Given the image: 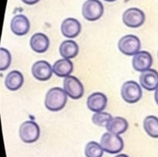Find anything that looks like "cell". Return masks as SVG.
<instances>
[{
	"label": "cell",
	"mask_w": 158,
	"mask_h": 157,
	"mask_svg": "<svg viewBox=\"0 0 158 157\" xmlns=\"http://www.w3.org/2000/svg\"><path fill=\"white\" fill-rule=\"evenodd\" d=\"M52 68L48 62L40 60L32 65V74L34 78L40 81H47L52 77Z\"/></svg>",
	"instance_id": "obj_9"
},
{
	"label": "cell",
	"mask_w": 158,
	"mask_h": 157,
	"mask_svg": "<svg viewBox=\"0 0 158 157\" xmlns=\"http://www.w3.org/2000/svg\"><path fill=\"white\" fill-rule=\"evenodd\" d=\"M12 62V56L9 51L5 48L0 49V70L4 71L9 67Z\"/></svg>",
	"instance_id": "obj_23"
},
{
	"label": "cell",
	"mask_w": 158,
	"mask_h": 157,
	"mask_svg": "<svg viewBox=\"0 0 158 157\" xmlns=\"http://www.w3.org/2000/svg\"><path fill=\"white\" fill-rule=\"evenodd\" d=\"M63 89L66 95L73 99L82 98L84 93V87L82 83L73 75L65 77L63 80Z\"/></svg>",
	"instance_id": "obj_7"
},
{
	"label": "cell",
	"mask_w": 158,
	"mask_h": 157,
	"mask_svg": "<svg viewBox=\"0 0 158 157\" xmlns=\"http://www.w3.org/2000/svg\"><path fill=\"white\" fill-rule=\"evenodd\" d=\"M112 118V115L108 112H98L93 115L92 121L94 124L97 125V126L106 127L107 123Z\"/></svg>",
	"instance_id": "obj_22"
},
{
	"label": "cell",
	"mask_w": 158,
	"mask_h": 157,
	"mask_svg": "<svg viewBox=\"0 0 158 157\" xmlns=\"http://www.w3.org/2000/svg\"><path fill=\"white\" fill-rule=\"evenodd\" d=\"M24 83L23 75L17 70L11 71L6 75L5 79V85L10 91H16L22 87Z\"/></svg>",
	"instance_id": "obj_18"
},
{
	"label": "cell",
	"mask_w": 158,
	"mask_h": 157,
	"mask_svg": "<svg viewBox=\"0 0 158 157\" xmlns=\"http://www.w3.org/2000/svg\"><path fill=\"white\" fill-rule=\"evenodd\" d=\"M52 70L56 75L59 77H67L73 71V64L68 58H61L54 63Z\"/></svg>",
	"instance_id": "obj_16"
},
{
	"label": "cell",
	"mask_w": 158,
	"mask_h": 157,
	"mask_svg": "<svg viewBox=\"0 0 158 157\" xmlns=\"http://www.w3.org/2000/svg\"><path fill=\"white\" fill-rule=\"evenodd\" d=\"M104 1L108 2H115L117 1V0H104Z\"/></svg>",
	"instance_id": "obj_27"
},
{
	"label": "cell",
	"mask_w": 158,
	"mask_h": 157,
	"mask_svg": "<svg viewBox=\"0 0 158 157\" xmlns=\"http://www.w3.org/2000/svg\"><path fill=\"white\" fill-rule=\"evenodd\" d=\"M103 12V5L99 0H86L82 7L83 17L90 22L97 21L101 18Z\"/></svg>",
	"instance_id": "obj_5"
},
{
	"label": "cell",
	"mask_w": 158,
	"mask_h": 157,
	"mask_svg": "<svg viewBox=\"0 0 158 157\" xmlns=\"http://www.w3.org/2000/svg\"><path fill=\"white\" fill-rule=\"evenodd\" d=\"M67 103V95L64 89L60 87H53L49 89L45 98L46 109L52 112H57L64 108Z\"/></svg>",
	"instance_id": "obj_1"
},
{
	"label": "cell",
	"mask_w": 158,
	"mask_h": 157,
	"mask_svg": "<svg viewBox=\"0 0 158 157\" xmlns=\"http://www.w3.org/2000/svg\"><path fill=\"white\" fill-rule=\"evenodd\" d=\"M100 145L106 152L110 154H116L121 152L124 147L123 140L119 135L105 132L100 139Z\"/></svg>",
	"instance_id": "obj_2"
},
{
	"label": "cell",
	"mask_w": 158,
	"mask_h": 157,
	"mask_svg": "<svg viewBox=\"0 0 158 157\" xmlns=\"http://www.w3.org/2000/svg\"><path fill=\"white\" fill-rule=\"evenodd\" d=\"M103 151L101 145L95 141H91L85 147V155L86 157H102Z\"/></svg>",
	"instance_id": "obj_21"
},
{
	"label": "cell",
	"mask_w": 158,
	"mask_h": 157,
	"mask_svg": "<svg viewBox=\"0 0 158 157\" xmlns=\"http://www.w3.org/2000/svg\"><path fill=\"white\" fill-rule=\"evenodd\" d=\"M143 128L148 135L158 138V118L154 115H148L143 120Z\"/></svg>",
	"instance_id": "obj_20"
},
{
	"label": "cell",
	"mask_w": 158,
	"mask_h": 157,
	"mask_svg": "<svg viewBox=\"0 0 158 157\" xmlns=\"http://www.w3.org/2000/svg\"><path fill=\"white\" fill-rule=\"evenodd\" d=\"M19 137L24 143H32L39 139L40 135V129L35 122L28 120L22 123L19 127Z\"/></svg>",
	"instance_id": "obj_3"
},
{
	"label": "cell",
	"mask_w": 158,
	"mask_h": 157,
	"mask_svg": "<svg viewBox=\"0 0 158 157\" xmlns=\"http://www.w3.org/2000/svg\"><path fill=\"white\" fill-rule=\"evenodd\" d=\"M88 109L93 112H102L107 105V97L102 92H94L89 95L86 102Z\"/></svg>",
	"instance_id": "obj_14"
},
{
	"label": "cell",
	"mask_w": 158,
	"mask_h": 157,
	"mask_svg": "<svg viewBox=\"0 0 158 157\" xmlns=\"http://www.w3.org/2000/svg\"><path fill=\"white\" fill-rule=\"evenodd\" d=\"M30 46L34 52L43 53L49 47V39L45 34L38 32L35 33L30 38Z\"/></svg>",
	"instance_id": "obj_15"
},
{
	"label": "cell",
	"mask_w": 158,
	"mask_h": 157,
	"mask_svg": "<svg viewBox=\"0 0 158 157\" xmlns=\"http://www.w3.org/2000/svg\"><path fill=\"white\" fill-rule=\"evenodd\" d=\"M140 86L148 91H154L158 88V72L149 69L141 72L140 75Z\"/></svg>",
	"instance_id": "obj_12"
},
{
	"label": "cell",
	"mask_w": 158,
	"mask_h": 157,
	"mask_svg": "<svg viewBox=\"0 0 158 157\" xmlns=\"http://www.w3.org/2000/svg\"><path fill=\"white\" fill-rule=\"evenodd\" d=\"M141 43L137 36L134 35H127L122 37L118 42L120 52L126 55H134L140 52Z\"/></svg>",
	"instance_id": "obj_6"
},
{
	"label": "cell",
	"mask_w": 158,
	"mask_h": 157,
	"mask_svg": "<svg viewBox=\"0 0 158 157\" xmlns=\"http://www.w3.org/2000/svg\"><path fill=\"white\" fill-rule=\"evenodd\" d=\"M128 122L126 119L120 116L113 117L106 126L107 131L111 133L116 134V135H120L124 133L128 129Z\"/></svg>",
	"instance_id": "obj_17"
},
{
	"label": "cell",
	"mask_w": 158,
	"mask_h": 157,
	"mask_svg": "<svg viewBox=\"0 0 158 157\" xmlns=\"http://www.w3.org/2000/svg\"><path fill=\"white\" fill-rule=\"evenodd\" d=\"M153 64L152 55L147 51H140L134 55L132 65L137 72H144L151 68Z\"/></svg>",
	"instance_id": "obj_10"
},
{
	"label": "cell",
	"mask_w": 158,
	"mask_h": 157,
	"mask_svg": "<svg viewBox=\"0 0 158 157\" xmlns=\"http://www.w3.org/2000/svg\"><path fill=\"white\" fill-rule=\"evenodd\" d=\"M79 46L75 41L73 40H65L62 42L60 46V53L64 58H73L78 55Z\"/></svg>",
	"instance_id": "obj_19"
},
{
	"label": "cell",
	"mask_w": 158,
	"mask_h": 157,
	"mask_svg": "<svg viewBox=\"0 0 158 157\" xmlns=\"http://www.w3.org/2000/svg\"><path fill=\"white\" fill-rule=\"evenodd\" d=\"M23 2H24L25 4L29 5V6H32V5L36 4L37 2H40V0H22Z\"/></svg>",
	"instance_id": "obj_24"
},
{
	"label": "cell",
	"mask_w": 158,
	"mask_h": 157,
	"mask_svg": "<svg viewBox=\"0 0 158 157\" xmlns=\"http://www.w3.org/2000/svg\"><path fill=\"white\" fill-rule=\"evenodd\" d=\"M114 157H129L127 155H126V154H119V155H115Z\"/></svg>",
	"instance_id": "obj_26"
},
{
	"label": "cell",
	"mask_w": 158,
	"mask_h": 157,
	"mask_svg": "<svg viewBox=\"0 0 158 157\" xmlns=\"http://www.w3.org/2000/svg\"><path fill=\"white\" fill-rule=\"evenodd\" d=\"M10 28L15 35L22 36L29 32L30 29V22L27 17L24 15H16L11 20Z\"/></svg>",
	"instance_id": "obj_11"
},
{
	"label": "cell",
	"mask_w": 158,
	"mask_h": 157,
	"mask_svg": "<svg viewBox=\"0 0 158 157\" xmlns=\"http://www.w3.org/2000/svg\"><path fill=\"white\" fill-rule=\"evenodd\" d=\"M154 99H155L156 103L158 105V88L155 90V93H154Z\"/></svg>",
	"instance_id": "obj_25"
},
{
	"label": "cell",
	"mask_w": 158,
	"mask_h": 157,
	"mask_svg": "<svg viewBox=\"0 0 158 157\" xmlns=\"http://www.w3.org/2000/svg\"><path fill=\"white\" fill-rule=\"evenodd\" d=\"M157 55H158V53H157Z\"/></svg>",
	"instance_id": "obj_28"
},
{
	"label": "cell",
	"mask_w": 158,
	"mask_h": 157,
	"mask_svg": "<svg viewBox=\"0 0 158 157\" xmlns=\"http://www.w3.org/2000/svg\"><path fill=\"white\" fill-rule=\"evenodd\" d=\"M143 92L140 85L135 81H127L121 88V96L126 103L133 104L141 99Z\"/></svg>",
	"instance_id": "obj_4"
},
{
	"label": "cell",
	"mask_w": 158,
	"mask_h": 157,
	"mask_svg": "<svg viewBox=\"0 0 158 157\" xmlns=\"http://www.w3.org/2000/svg\"><path fill=\"white\" fill-rule=\"evenodd\" d=\"M81 32V24L74 18H67L62 22L61 32L66 38H73L79 35Z\"/></svg>",
	"instance_id": "obj_13"
},
{
	"label": "cell",
	"mask_w": 158,
	"mask_h": 157,
	"mask_svg": "<svg viewBox=\"0 0 158 157\" xmlns=\"http://www.w3.org/2000/svg\"><path fill=\"white\" fill-rule=\"evenodd\" d=\"M144 21V12L137 8H130L123 14V23L130 28L140 27Z\"/></svg>",
	"instance_id": "obj_8"
}]
</instances>
